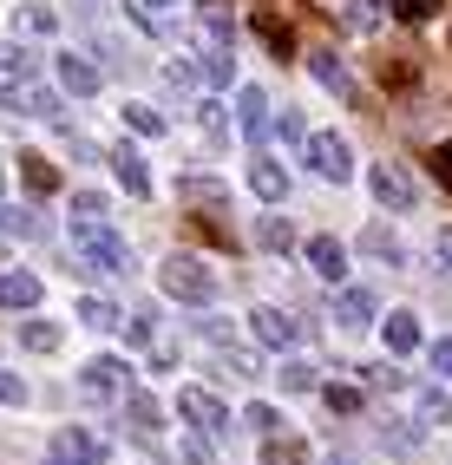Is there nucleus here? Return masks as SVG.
<instances>
[{
  "instance_id": "53",
  "label": "nucleus",
  "mask_w": 452,
  "mask_h": 465,
  "mask_svg": "<svg viewBox=\"0 0 452 465\" xmlns=\"http://www.w3.org/2000/svg\"><path fill=\"white\" fill-rule=\"evenodd\" d=\"M46 465H59V459H46Z\"/></svg>"
},
{
  "instance_id": "47",
  "label": "nucleus",
  "mask_w": 452,
  "mask_h": 465,
  "mask_svg": "<svg viewBox=\"0 0 452 465\" xmlns=\"http://www.w3.org/2000/svg\"><path fill=\"white\" fill-rule=\"evenodd\" d=\"M433 374L452 381V341H439V348H433Z\"/></svg>"
},
{
  "instance_id": "51",
  "label": "nucleus",
  "mask_w": 452,
  "mask_h": 465,
  "mask_svg": "<svg viewBox=\"0 0 452 465\" xmlns=\"http://www.w3.org/2000/svg\"><path fill=\"white\" fill-rule=\"evenodd\" d=\"M0 269H7V250H0Z\"/></svg>"
},
{
  "instance_id": "4",
  "label": "nucleus",
  "mask_w": 452,
  "mask_h": 465,
  "mask_svg": "<svg viewBox=\"0 0 452 465\" xmlns=\"http://www.w3.org/2000/svg\"><path fill=\"white\" fill-rule=\"evenodd\" d=\"M46 459H59V465H105L112 446L99 440V432H85V426H59L53 446H46Z\"/></svg>"
},
{
  "instance_id": "40",
  "label": "nucleus",
  "mask_w": 452,
  "mask_h": 465,
  "mask_svg": "<svg viewBox=\"0 0 452 465\" xmlns=\"http://www.w3.org/2000/svg\"><path fill=\"white\" fill-rule=\"evenodd\" d=\"M26 348L53 354V348H59V328H53V322H34V328H26Z\"/></svg>"
},
{
  "instance_id": "30",
  "label": "nucleus",
  "mask_w": 452,
  "mask_h": 465,
  "mask_svg": "<svg viewBox=\"0 0 452 465\" xmlns=\"http://www.w3.org/2000/svg\"><path fill=\"white\" fill-rule=\"evenodd\" d=\"M341 20L354 26V34H374L380 26V0H341Z\"/></svg>"
},
{
  "instance_id": "37",
  "label": "nucleus",
  "mask_w": 452,
  "mask_h": 465,
  "mask_svg": "<svg viewBox=\"0 0 452 465\" xmlns=\"http://www.w3.org/2000/svg\"><path fill=\"white\" fill-rule=\"evenodd\" d=\"M250 426H256V440H276V432H282V413H276V407H250Z\"/></svg>"
},
{
  "instance_id": "13",
  "label": "nucleus",
  "mask_w": 452,
  "mask_h": 465,
  "mask_svg": "<svg viewBox=\"0 0 452 465\" xmlns=\"http://www.w3.org/2000/svg\"><path fill=\"white\" fill-rule=\"evenodd\" d=\"M309 269L321 275V282H341V275H348V250H341L335 236H315L309 242Z\"/></svg>"
},
{
  "instance_id": "42",
  "label": "nucleus",
  "mask_w": 452,
  "mask_h": 465,
  "mask_svg": "<svg viewBox=\"0 0 452 465\" xmlns=\"http://www.w3.org/2000/svg\"><path fill=\"white\" fill-rule=\"evenodd\" d=\"M321 400H328V407H335V413H360V393H354V387H328Z\"/></svg>"
},
{
  "instance_id": "31",
  "label": "nucleus",
  "mask_w": 452,
  "mask_h": 465,
  "mask_svg": "<svg viewBox=\"0 0 452 465\" xmlns=\"http://www.w3.org/2000/svg\"><path fill=\"white\" fill-rule=\"evenodd\" d=\"M262 459H269V465H301V459H309V446H301V440H282V432H276V440H262Z\"/></svg>"
},
{
  "instance_id": "12",
  "label": "nucleus",
  "mask_w": 452,
  "mask_h": 465,
  "mask_svg": "<svg viewBox=\"0 0 452 465\" xmlns=\"http://www.w3.org/2000/svg\"><path fill=\"white\" fill-rule=\"evenodd\" d=\"M40 275L34 269H7V275H0V308H34L40 302Z\"/></svg>"
},
{
  "instance_id": "29",
  "label": "nucleus",
  "mask_w": 452,
  "mask_h": 465,
  "mask_svg": "<svg viewBox=\"0 0 452 465\" xmlns=\"http://www.w3.org/2000/svg\"><path fill=\"white\" fill-rule=\"evenodd\" d=\"M413 79H419V66H413L407 53H387V59H380V85H394V92H407Z\"/></svg>"
},
{
  "instance_id": "19",
  "label": "nucleus",
  "mask_w": 452,
  "mask_h": 465,
  "mask_svg": "<svg viewBox=\"0 0 452 465\" xmlns=\"http://www.w3.org/2000/svg\"><path fill=\"white\" fill-rule=\"evenodd\" d=\"M250 26L269 40V53H276V59H295V34H289V20H276L269 7H256V14H250Z\"/></svg>"
},
{
  "instance_id": "8",
  "label": "nucleus",
  "mask_w": 452,
  "mask_h": 465,
  "mask_svg": "<svg viewBox=\"0 0 452 465\" xmlns=\"http://www.w3.org/2000/svg\"><path fill=\"white\" fill-rule=\"evenodd\" d=\"M368 191H374L387 210H413V177H407L400 164H374V171H368Z\"/></svg>"
},
{
  "instance_id": "34",
  "label": "nucleus",
  "mask_w": 452,
  "mask_h": 465,
  "mask_svg": "<svg viewBox=\"0 0 452 465\" xmlns=\"http://www.w3.org/2000/svg\"><path fill=\"white\" fill-rule=\"evenodd\" d=\"M197 334L210 341V348H230V341H236V322H230V315H203V322H197Z\"/></svg>"
},
{
  "instance_id": "26",
  "label": "nucleus",
  "mask_w": 452,
  "mask_h": 465,
  "mask_svg": "<svg viewBox=\"0 0 452 465\" xmlns=\"http://www.w3.org/2000/svg\"><path fill=\"white\" fill-rule=\"evenodd\" d=\"M79 322H85V328H99V334H105V328H125L118 302H105V295H85V302H79Z\"/></svg>"
},
{
  "instance_id": "22",
  "label": "nucleus",
  "mask_w": 452,
  "mask_h": 465,
  "mask_svg": "<svg viewBox=\"0 0 452 465\" xmlns=\"http://www.w3.org/2000/svg\"><path fill=\"white\" fill-rule=\"evenodd\" d=\"M197 26L217 46H230V34H236V20H230V0H197Z\"/></svg>"
},
{
  "instance_id": "35",
  "label": "nucleus",
  "mask_w": 452,
  "mask_h": 465,
  "mask_svg": "<svg viewBox=\"0 0 452 465\" xmlns=\"http://www.w3.org/2000/svg\"><path fill=\"white\" fill-rule=\"evenodd\" d=\"M125 125H132V132H144V138H158V132H164V118L151 112V105H138V99H132V105H125Z\"/></svg>"
},
{
  "instance_id": "49",
  "label": "nucleus",
  "mask_w": 452,
  "mask_h": 465,
  "mask_svg": "<svg viewBox=\"0 0 452 465\" xmlns=\"http://www.w3.org/2000/svg\"><path fill=\"white\" fill-rule=\"evenodd\" d=\"M439 256H446V269H452V236H439Z\"/></svg>"
},
{
  "instance_id": "16",
  "label": "nucleus",
  "mask_w": 452,
  "mask_h": 465,
  "mask_svg": "<svg viewBox=\"0 0 452 465\" xmlns=\"http://www.w3.org/2000/svg\"><path fill=\"white\" fill-rule=\"evenodd\" d=\"M360 250H368L374 262H387V269H400V262H407V250H400V236L387 230V223H368V230H360Z\"/></svg>"
},
{
  "instance_id": "14",
  "label": "nucleus",
  "mask_w": 452,
  "mask_h": 465,
  "mask_svg": "<svg viewBox=\"0 0 452 465\" xmlns=\"http://www.w3.org/2000/svg\"><path fill=\"white\" fill-rule=\"evenodd\" d=\"M236 118H243V138L262 151V132H269V99L256 85H243V99H236Z\"/></svg>"
},
{
  "instance_id": "21",
  "label": "nucleus",
  "mask_w": 452,
  "mask_h": 465,
  "mask_svg": "<svg viewBox=\"0 0 452 465\" xmlns=\"http://www.w3.org/2000/svg\"><path fill=\"white\" fill-rule=\"evenodd\" d=\"M20 177H26V191H34V197H53L59 191V164L40 158V151H26V158H20Z\"/></svg>"
},
{
  "instance_id": "25",
  "label": "nucleus",
  "mask_w": 452,
  "mask_h": 465,
  "mask_svg": "<svg viewBox=\"0 0 452 465\" xmlns=\"http://www.w3.org/2000/svg\"><path fill=\"white\" fill-rule=\"evenodd\" d=\"M256 242H262L269 256H289V250H295V230H289V216H262V223H256Z\"/></svg>"
},
{
  "instance_id": "38",
  "label": "nucleus",
  "mask_w": 452,
  "mask_h": 465,
  "mask_svg": "<svg viewBox=\"0 0 452 465\" xmlns=\"http://www.w3.org/2000/svg\"><path fill=\"white\" fill-rule=\"evenodd\" d=\"M0 230L7 236H34L40 223H34V210H0Z\"/></svg>"
},
{
  "instance_id": "27",
  "label": "nucleus",
  "mask_w": 452,
  "mask_h": 465,
  "mask_svg": "<svg viewBox=\"0 0 452 465\" xmlns=\"http://www.w3.org/2000/svg\"><path fill=\"white\" fill-rule=\"evenodd\" d=\"M177 191H184V203H191V210H197V203L223 210V183H217V177H184V183H177Z\"/></svg>"
},
{
  "instance_id": "17",
  "label": "nucleus",
  "mask_w": 452,
  "mask_h": 465,
  "mask_svg": "<svg viewBox=\"0 0 452 465\" xmlns=\"http://www.w3.org/2000/svg\"><path fill=\"white\" fill-rule=\"evenodd\" d=\"M112 171H118V183H125L132 197H151V171H144V158H138L132 144H118V151H112Z\"/></svg>"
},
{
  "instance_id": "41",
  "label": "nucleus",
  "mask_w": 452,
  "mask_h": 465,
  "mask_svg": "<svg viewBox=\"0 0 452 465\" xmlns=\"http://www.w3.org/2000/svg\"><path fill=\"white\" fill-rule=\"evenodd\" d=\"M360 374H368V387H407V374H400V367H360Z\"/></svg>"
},
{
  "instance_id": "20",
  "label": "nucleus",
  "mask_w": 452,
  "mask_h": 465,
  "mask_svg": "<svg viewBox=\"0 0 452 465\" xmlns=\"http://www.w3.org/2000/svg\"><path fill=\"white\" fill-rule=\"evenodd\" d=\"M125 420H132L138 440H158V426H164V413H158V400H151V393H125Z\"/></svg>"
},
{
  "instance_id": "36",
  "label": "nucleus",
  "mask_w": 452,
  "mask_h": 465,
  "mask_svg": "<svg viewBox=\"0 0 452 465\" xmlns=\"http://www.w3.org/2000/svg\"><path fill=\"white\" fill-rule=\"evenodd\" d=\"M197 125H203L210 144H223V105H217V99H203V105H197Z\"/></svg>"
},
{
  "instance_id": "52",
  "label": "nucleus",
  "mask_w": 452,
  "mask_h": 465,
  "mask_svg": "<svg viewBox=\"0 0 452 465\" xmlns=\"http://www.w3.org/2000/svg\"><path fill=\"white\" fill-rule=\"evenodd\" d=\"M0 183H7V171H0Z\"/></svg>"
},
{
  "instance_id": "32",
  "label": "nucleus",
  "mask_w": 452,
  "mask_h": 465,
  "mask_svg": "<svg viewBox=\"0 0 452 465\" xmlns=\"http://www.w3.org/2000/svg\"><path fill=\"white\" fill-rule=\"evenodd\" d=\"M197 66H203V79H210V85H230V79H236V59H230L223 46H210V53L197 59Z\"/></svg>"
},
{
  "instance_id": "50",
  "label": "nucleus",
  "mask_w": 452,
  "mask_h": 465,
  "mask_svg": "<svg viewBox=\"0 0 452 465\" xmlns=\"http://www.w3.org/2000/svg\"><path fill=\"white\" fill-rule=\"evenodd\" d=\"M144 7H171V0H144Z\"/></svg>"
},
{
  "instance_id": "2",
  "label": "nucleus",
  "mask_w": 452,
  "mask_h": 465,
  "mask_svg": "<svg viewBox=\"0 0 452 465\" xmlns=\"http://www.w3.org/2000/svg\"><path fill=\"white\" fill-rule=\"evenodd\" d=\"M158 289H164L171 302H191V308H203L210 295H217V275H210L197 256H164V269H158Z\"/></svg>"
},
{
  "instance_id": "1",
  "label": "nucleus",
  "mask_w": 452,
  "mask_h": 465,
  "mask_svg": "<svg viewBox=\"0 0 452 465\" xmlns=\"http://www.w3.org/2000/svg\"><path fill=\"white\" fill-rule=\"evenodd\" d=\"M73 250L93 269H105V275H132V250L118 242V230L105 216H73Z\"/></svg>"
},
{
  "instance_id": "15",
  "label": "nucleus",
  "mask_w": 452,
  "mask_h": 465,
  "mask_svg": "<svg viewBox=\"0 0 452 465\" xmlns=\"http://www.w3.org/2000/svg\"><path fill=\"white\" fill-rule=\"evenodd\" d=\"M53 26H59V14L40 7V0H20V7H14V34H20V40H46Z\"/></svg>"
},
{
  "instance_id": "33",
  "label": "nucleus",
  "mask_w": 452,
  "mask_h": 465,
  "mask_svg": "<svg viewBox=\"0 0 452 465\" xmlns=\"http://www.w3.org/2000/svg\"><path fill=\"white\" fill-rule=\"evenodd\" d=\"M125 341H132V348H151V341H158V308L132 315V322H125Z\"/></svg>"
},
{
  "instance_id": "44",
  "label": "nucleus",
  "mask_w": 452,
  "mask_h": 465,
  "mask_svg": "<svg viewBox=\"0 0 452 465\" xmlns=\"http://www.w3.org/2000/svg\"><path fill=\"white\" fill-rule=\"evenodd\" d=\"M427 164H433V177H439V183H446V191H452V144H439V151H433V158H427Z\"/></svg>"
},
{
  "instance_id": "6",
  "label": "nucleus",
  "mask_w": 452,
  "mask_h": 465,
  "mask_svg": "<svg viewBox=\"0 0 452 465\" xmlns=\"http://www.w3.org/2000/svg\"><path fill=\"white\" fill-rule=\"evenodd\" d=\"M132 367L125 361H112V354H99V361H85V374H79V387L93 393V400H118V393H132Z\"/></svg>"
},
{
  "instance_id": "43",
  "label": "nucleus",
  "mask_w": 452,
  "mask_h": 465,
  "mask_svg": "<svg viewBox=\"0 0 452 465\" xmlns=\"http://www.w3.org/2000/svg\"><path fill=\"white\" fill-rule=\"evenodd\" d=\"M73 216H105V197H99V191H79V197H73Z\"/></svg>"
},
{
  "instance_id": "46",
  "label": "nucleus",
  "mask_w": 452,
  "mask_h": 465,
  "mask_svg": "<svg viewBox=\"0 0 452 465\" xmlns=\"http://www.w3.org/2000/svg\"><path fill=\"white\" fill-rule=\"evenodd\" d=\"M282 138H289V144H309V125H301L295 112H282Z\"/></svg>"
},
{
  "instance_id": "28",
  "label": "nucleus",
  "mask_w": 452,
  "mask_h": 465,
  "mask_svg": "<svg viewBox=\"0 0 452 465\" xmlns=\"http://www.w3.org/2000/svg\"><path fill=\"white\" fill-rule=\"evenodd\" d=\"M276 381H282L289 393H315V387H321V374H315L309 361H282V367H276Z\"/></svg>"
},
{
  "instance_id": "39",
  "label": "nucleus",
  "mask_w": 452,
  "mask_h": 465,
  "mask_svg": "<svg viewBox=\"0 0 452 465\" xmlns=\"http://www.w3.org/2000/svg\"><path fill=\"white\" fill-rule=\"evenodd\" d=\"M394 14L419 26V20H433V14H439V0H394Z\"/></svg>"
},
{
  "instance_id": "45",
  "label": "nucleus",
  "mask_w": 452,
  "mask_h": 465,
  "mask_svg": "<svg viewBox=\"0 0 452 465\" xmlns=\"http://www.w3.org/2000/svg\"><path fill=\"white\" fill-rule=\"evenodd\" d=\"M0 407H26V387L14 374H0Z\"/></svg>"
},
{
  "instance_id": "48",
  "label": "nucleus",
  "mask_w": 452,
  "mask_h": 465,
  "mask_svg": "<svg viewBox=\"0 0 452 465\" xmlns=\"http://www.w3.org/2000/svg\"><path fill=\"white\" fill-rule=\"evenodd\" d=\"M184 465H210V452H203V440H184Z\"/></svg>"
},
{
  "instance_id": "3",
  "label": "nucleus",
  "mask_w": 452,
  "mask_h": 465,
  "mask_svg": "<svg viewBox=\"0 0 452 465\" xmlns=\"http://www.w3.org/2000/svg\"><path fill=\"white\" fill-rule=\"evenodd\" d=\"M0 105L20 118H59V92H46L34 73H7L0 79Z\"/></svg>"
},
{
  "instance_id": "23",
  "label": "nucleus",
  "mask_w": 452,
  "mask_h": 465,
  "mask_svg": "<svg viewBox=\"0 0 452 465\" xmlns=\"http://www.w3.org/2000/svg\"><path fill=\"white\" fill-rule=\"evenodd\" d=\"M374 308H380V302H374L368 289H341V295H335V315H341L348 328H368V322H374Z\"/></svg>"
},
{
  "instance_id": "9",
  "label": "nucleus",
  "mask_w": 452,
  "mask_h": 465,
  "mask_svg": "<svg viewBox=\"0 0 452 465\" xmlns=\"http://www.w3.org/2000/svg\"><path fill=\"white\" fill-rule=\"evenodd\" d=\"M53 73H59V85H66L73 99H93V92H99V66H93L85 53H59Z\"/></svg>"
},
{
  "instance_id": "11",
  "label": "nucleus",
  "mask_w": 452,
  "mask_h": 465,
  "mask_svg": "<svg viewBox=\"0 0 452 465\" xmlns=\"http://www.w3.org/2000/svg\"><path fill=\"white\" fill-rule=\"evenodd\" d=\"M250 334L262 341V348H282V354L295 348V322L282 315V308H256V315H250Z\"/></svg>"
},
{
  "instance_id": "7",
  "label": "nucleus",
  "mask_w": 452,
  "mask_h": 465,
  "mask_svg": "<svg viewBox=\"0 0 452 465\" xmlns=\"http://www.w3.org/2000/svg\"><path fill=\"white\" fill-rule=\"evenodd\" d=\"M177 413H184L197 432H223V426H230V407H223L217 393H203V387H184V393H177Z\"/></svg>"
},
{
  "instance_id": "18",
  "label": "nucleus",
  "mask_w": 452,
  "mask_h": 465,
  "mask_svg": "<svg viewBox=\"0 0 452 465\" xmlns=\"http://www.w3.org/2000/svg\"><path fill=\"white\" fill-rule=\"evenodd\" d=\"M380 334H387V348H394V354H413L419 348V315H413V308H394V315L380 322Z\"/></svg>"
},
{
  "instance_id": "10",
  "label": "nucleus",
  "mask_w": 452,
  "mask_h": 465,
  "mask_svg": "<svg viewBox=\"0 0 452 465\" xmlns=\"http://www.w3.org/2000/svg\"><path fill=\"white\" fill-rule=\"evenodd\" d=\"M250 191H256L262 203H282V197H289V171L269 158V151H256V158H250Z\"/></svg>"
},
{
  "instance_id": "5",
  "label": "nucleus",
  "mask_w": 452,
  "mask_h": 465,
  "mask_svg": "<svg viewBox=\"0 0 452 465\" xmlns=\"http://www.w3.org/2000/svg\"><path fill=\"white\" fill-rule=\"evenodd\" d=\"M301 151H309V164H315L328 183H348V171H354V158H348V138H335V132H315Z\"/></svg>"
},
{
  "instance_id": "24",
  "label": "nucleus",
  "mask_w": 452,
  "mask_h": 465,
  "mask_svg": "<svg viewBox=\"0 0 452 465\" xmlns=\"http://www.w3.org/2000/svg\"><path fill=\"white\" fill-rule=\"evenodd\" d=\"M309 73L328 85V92H341V99H348V92H354V79H348V66H341V59L335 53H309Z\"/></svg>"
}]
</instances>
